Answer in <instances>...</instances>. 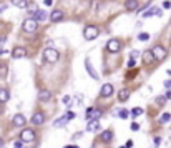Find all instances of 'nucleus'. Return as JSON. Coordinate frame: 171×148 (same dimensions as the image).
I'll list each match as a JSON object with an SVG mask.
<instances>
[{"instance_id":"40","label":"nucleus","mask_w":171,"mask_h":148,"mask_svg":"<svg viewBox=\"0 0 171 148\" xmlns=\"http://www.w3.org/2000/svg\"><path fill=\"white\" fill-rule=\"evenodd\" d=\"M125 146H126V148H131V146H133V142H131V140H130V142H126Z\"/></svg>"},{"instance_id":"10","label":"nucleus","mask_w":171,"mask_h":148,"mask_svg":"<svg viewBox=\"0 0 171 148\" xmlns=\"http://www.w3.org/2000/svg\"><path fill=\"white\" fill-rule=\"evenodd\" d=\"M12 123H14L15 126H23V125H25V123H27V118L23 117L22 113H17L14 118H12Z\"/></svg>"},{"instance_id":"43","label":"nucleus","mask_w":171,"mask_h":148,"mask_svg":"<svg viewBox=\"0 0 171 148\" xmlns=\"http://www.w3.org/2000/svg\"><path fill=\"white\" fill-rule=\"evenodd\" d=\"M3 143H5V142H3L2 138H0V148H3Z\"/></svg>"},{"instance_id":"27","label":"nucleus","mask_w":171,"mask_h":148,"mask_svg":"<svg viewBox=\"0 0 171 148\" xmlns=\"http://www.w3.org/2000/svg\"><path fill=\"white\" fill-rule=\"evenodd\" d=\"M0 77H7V65H0Z\"/></svg>"},{"instance_id":"26","label":"nucleus","mask_w":171,"mask_h":148,"mask_svg":"<svg viewBox=\"0 0 171 148\" xmlns=\"http://www.w3.org/2000/svg\"><path fill=\"white\" fill-rule=\"evenodd\" d=\"M138 40H141V42H146V40H150V35H148V34H140V35H138Z\"/></svg>"},{"instance_id":"39","label":"nucleus","mask_w":171,"mask_h":148,"mask_svg":"<svg viewBox=\"0 0 171 148\" xmlns=\"http://www.w3.org/2000/svg\"><path fill=\"white\" fill-rule=\"evenodd\" d=\"M165 87H166V88H171V80H166V82H165Z\"/></svg>"},{"instance_id":"6","label":"nucleus","mask_w":171,"mask_h":148,"mask_svg":"<svg viewBox=\"0 0 171 148\" xmlns=\"http://www.w3.org/2000/svg\"><path fill=\"white\" fill-rule=\"evenodd\" d=\"M121 47H123V45H121V42H120V40H116V38H111V40H110V42L107 43V50H108V52H111V53L120 52V50H121Z\"/></svg>"},{"instance_id":"48","label":"nucleus","mask_w":171,"mask_h":148,"mask_svg":"<svg viewBox=\"0 0 171 148\" xmlns=\"http://www.w3.org/2000/svg\"><path fill=\"white\" fill-rule=\"evenodd\" d=\"M73 148H78V146H73Z\"/></svg>"},{"instance_id":"36","label":"nucleus","mask_w":171,"mask_h":148,"mask_svg":"<svg viewBox=\"0 0 171 148\" xmlns=\"http://www.w3.org/2000/svg\"><path fill=\"white\" fill-rule=\"evenodd\" d=\"M138 55H140V52H138V50H131V58H133V60H135Z\"/></svg>"},{"instance_id":"32","label":"nucleus","mask_w":171,"mask_h":148,"mask_svg":"<svg viewBox=\"0 0 171 148\" xmlns=\"http://www.w3.org/2000/svg\"><path fill=\"white\" fill-rule=\"evenodd\" d=\"M63 103H65V105H70V103H72V97H68V95L63 97Z\"/></svg>"},{"instance_id":"9","label":"nucleus","mask_w":171,"mask_h":148,"mask_svg":"<svg viewBox=\"0 0 171 148\" xmlns=\"http://www.w3.org/2000/svg\"><path fill=\"white\" fill-rule=\"evenodd\" d=\"M12 57H14V58H25L27 50L23 47H15L14 50H12Z\"/></svg>"},{"instance_id":"17","label":"nucleus","mask_w":171,"mask_h":148,"mask_svg":"<svg viewBox=\"0 0 171 148\" xmlns=\"http://www.w3.org/2000/svg\"><path fill=\"white\" fill-rule=\"evenodd\" d=\"M130 98V90L128 88H121L120 92H118V100L120 102H126Z\"/></svg>"},{"instance_id":"25","label":"nucleus","mask_w":171,"mask_h":148,"mask_svg":"<svg viewBox=\"0 0 171 148\" xmlns=\"http://www.w3.org/2000/svg\"><path fill=\"white\" fill-rule=\"evenodd\" d=\"M12 3L20 7V9H25V7H27V0H12Z\"/></svg>"},{"instance_id":"13","label":"nucleus","mask_w":171,"mask_h":148,"mask_svg":"<svg viewBox=\"0 0 171 148\" xmlns=\"http://www.w3.org/2000/svg\"><path fill=\"white\" fill-rule=\"evenodd\" d=\"M38 98L42 102H50L52 100V92H50V90H45V88L40 90V92H38Z\"/></svg>"},{"instance_id":"7","label":"nucleus","mask_w":171,"mask_h":148,"mask_svg":"<svg viewBox=\"0 0 171 148\" xmlns=\"http://www.w3.org/2000/svg\"><path fill=\"white\" fill-rule=\"evenodd\" d=\"M87 117H88V120H98V118L101 117V110L98 108H88L87 110Z\"/></svg>"},{"instance_id":"21","label":"nucleus","mask_w":171,"mask_h":148,"mask_svg":"<svg viewBox=\"0 0 171 148\" xmlns=\"http://www.w3.org/2000/svg\"><path fill=\"white\" fill-rule=\"evenodd\" d=\"M9 98H10L9 90H7V88H0V103H5Z\"/></svg>"},{"instance_id":"41","label":"nucleus","mask_w":171,"mask_h":148,"mask_svg":"<svg viewBox=\"0 0 171 148\" xmlns=\"http://www.w3.org/2000/svg\"><path fill=\"white\" fill-rule=\"evenodd\" d=\"M133 65H135V60H133V58L128 60V67H133Z\"/></svg>"},{"instance_id":"20","label":"nucleus","mask_w":171,"mask_h":148,"mask_svg":"<svg viewBox=\"0 0 171 148\" xmlns=\"http://www.w3.org/2000/svg\"><path fill=\"white\" fill-rule=\"evenodd\" d=\"M125 9L126 10H136L138 9V0H126L125 2Z\"/></svg>"},{"instance_id":"14","label":"nucleus","mask_w":171,"mask_h":148,"mask_svg":"<svg viewBox=\"0 0 171 148\" xmlns=\"http://www.w3.org/2000/svg\"><path fill=\"white\" fill-rule=\"evenodd\" d=\"M100 140H101L103 143H110V142L113 140V131H111V130H105L103 133L100 135Z\"/></svg>"},{"instance_id":"4","label":"nucleus","mask_w":171,"mask_h":148,"mask_svg":"<svg viewBox=\"0 0 171 148\" xmlns=\"http://www.w3.org/2000/svg\"><path fill=\"white\" fill-rule=\"evenodd\" d=\"M151 52H153V55H154V60H160V62L165 60L166 58V53H168V52H166V48L161 47V45H154Z\"/></svg>"},{"instance_id":"3","label":"nucleus","mask_w":171,"mask_h":148,"mask_svg":"<svg viewBox=\"0 0 171 148\" xmlns=\"http://www.w3.org/2000/svg\"><path fill=\"white\" fill-rule=\"evenodd\" d=\"M98 28H96L95 25H88V27H85V30H83V37H85V40H95L96 37H98Z\"/></svg>"},{"instance_id":"45","label":"nucleus","mask_w":171,"mask_h":148,"mask_svg":"<svg viewBox=\"0 0 171 148\" xmlns=\"http://www.w3.org/2000/svg\"><path fill=\"white\" fill-rule=\"evenodd\" d=\"M0 45H2V37H0Z\"/></svg>"},{"instance_id":"44","label":"nucleus","mask_w":171,"mask_h":148,"mask_svg":"<svg viewBox=\"0 0 171 148\" xmlns=\"http://www.w3.org/2000/svg\"><path fill=\"white\" fill-rule=\"evenodd\" d=\"M3 113V108H2V106H0V115H2Z\"/></svg>"},{"instance_id":"22","label":"nucleus","mask_w":171,"mask_h":148,"mask_svg":"<svg viewBox=\"0 0 171 148\" xmlns=\"http://www.w3.org/2000/svg\"><path fill=\"white\" fill-rule=\"evenodd\" d=\"M151 15H161V10H160V9H154V7H153V9H150V10L145 12L143 17L148 18V17H151Z\"/></svg>"},{"instance_id":"12","label":"nucleus","mask_w":171,"mask_h":148,"mask_svg":"<svg viewBox=\"0 0 171 148\" xmlns=\"http://www.w3.org/2000/svg\"><path fill=\"white\" fill-rule=\"evenodd\" d=\"M101 97L103 98H108V97H111V93H113V85H110V83H107V85H103L101 87Z\"/></svg>"},{"instance_id":"38","label":"nucleus","mask_w":171,"mask_h":148,"mask_svg":"<svg viewBox=\"0 0 171 148\" xmlns=\"http://www.w3.org/2000/svg\"><path fill=\"white\" fill-rule=\"evenodd\" d=\"M5 9H7L5 3H0V14H2V12H5Z\"/></svg>"},{"instance_id":"8","label":"nucleus","mask_w":171,"mask_h":148,"mask_svg":"<svg viewBox=\"0 0 171 148\" xmlns=\"http://www.w3.org/2000/svg\"><path fill=\"white\" fill-rule=\"evenodd\" d=\"M85 67H87V70H88V75H90L91 78H95V80H98V78H100V75L95 72V68L91 67V62H90V58H85Z\"/></svg>"},{"instance_id":"5","label":"nucleus","mask_w":171,"mask_h":148,"mask_svg":"<svg viewBox=\"0 0 171 148\" xmlns=\"http://www.w3.org/2000/svg\"><path fill=\"white\" fill-rule=\"evenodd\" d=\"M20 140H22L23 143H30L35 140V131L32 128H23L22 133H20Z\"/></svg>"},{"instance_id":"23","label":"nucleus","mask_w":171,"mask_h":148,"mask_svg":"<svg viewBox=\"0 0 171 148\" xmlns=\"http://www.w3.org/2000/svg\"><path fill=\"white\" fill-rule=\"evenodd\" d=\"M33 18L37 20V22H45V20H47V12L45 10H38Z\"/></svg>"},{"instance_id":"30","label":"nucleus","mask_w":171,"mask_h":148,"mask_svg":"<svg viewBox=\"0 0 171 148\" xmlns=\"http://www.w3.org/2000/svg\"><path fill=\"white\" fill-rule=\"evenodd\" d=\"M169 120H171V115L169 113H165L161 117V123H166V122H169Z\"/></svg>"},{"instance_id":"19","label":"nucleus","mask_w":171,"mask_h":148,"mask_svg":"<svg viewBox=\"0 0 171 148\" xmlns=\"http://www.w3.org/2000/svg\"><path fill=\"white\" fill-rule=\"evenodd\" d=\"M143 62H145V63H153V62H154V55H153L151 50L143 52Z\"/></svg>"},{"instance_id":"31","label":"nucleus","mask_w":171,"mask_h":148,"mask_svg":"<svg viewBox=\"0 0 171 148\" xmlns=\"http://www.w3.org/2000/svg\"><path fill=\"white\" fill-rule=\"evenodd\" d=\"M22 145H23L22 140H17V142H14V148H22Z\"/></svg>"},{"instance_id":"24","label":"nucleus","mask_w":171,"mask_h":148,"mask_svg":"<svg viewBox=\"0 0 171 148\" xmlns=\"http://www.w3.org/2000/svg\"><path fill=\"white\" fill-rule=\"evenodd\" d=\"M141 113H143V108H141V106H136V108H133V110H131V113H130V115L135 118V117H140Z\"/></svg>"},{"instance_id":"28","label":"nucleus","mask_w":171,"mask_h":148,"mask_svg":"<svg viewBox=\"0 0 171 148\" xmlns=\"http://www.w3.org/2000/svg\"><path fill=\"white\" fill-rule=\"evenodd\" d=\"M118 115H120V117L125 120V118H128V115H130V113H128V110H125V108H123V110H120V113H118Z\"/></svg>"},{"instance_id":"34","label":"nucleus","mask_w":171,"mask_h":148,"mask_svg":"<svg viewBox=\"0 0 171 148\" xmlns=\"http://www.w3.org/2000/svg\"><path fill=\"white\" fill-rule=\"evenodd\" d=\"M163 7H165V9H171V2L169 0H165V2H163Z\"/></svg>"},{"instance_id":"42","label":"nucleus","mask_w":171,"mask_h":148,"mask_svg":"<svg viewBox=\"0 0 171 148\" xmlns=\"http://www.w3.org/2000/svg\"><path fill=\"white\" fill-rule=\"evenodd\" d=\"M45 5H52V0H45Z\"/></svg>"},{"instance_id":"2","label":"nucleus","mask_w":171,"mask_h":148,"mask_svg":"<svg viewBox=\"0 0 171 148\" xmlns=\"http://www.w3.org/2000/svg\"><path fill=\"white\" fill-rule=\"evenodd\" d=\"M37 27H38V22L35 18H27L22 25V30L25 34H33V32H37Z\"/></svg>"},{"instance_id":"16","label":"nucleus","mask_w":171,"mask_h":148,"mask_svg":"<svg viewBox=\"0 0 171 148\" xmlns=\"http://www.w3.org/2000/svg\"><path fill=\"white\" fill-rule=\"evenodd\" d=\"M50 20L52 22H60V20H63V12L62 10H53L50 15Z\"/></svg>"},{"instance_id":"33","label":"nucleus","mask_w":171,"mask_h":148,"mask_svg":"<svg viewBox=\"0 0 171 148\" xmlns=\"http://www.w3.org/2000/svg\"><path fill=\"white\" fill-rule=\"evenodd\" d=\"M166 102V97H158L156 98V103H160V105H163Z\"/></svg>"},{"instance_id":"47","label":"nucleus","mask_w":171,"mask_h":148,"mask_svg":"<svg viewBox=\"0 0 171 148\" xmlns=\"http://www.w3.org/2000/svg\"><path fill=\"white\" fill-rule=\"evenodd\" d=\"M120 148H126V146H120Z\"/></svg>"},{"instance_id":"11","label":"nucleus","mask_w":171,"mask_h":148,"mask_svg":"<svg viewBox=\"0 0 171 148\" xmlns=\"http://www.w3.org/2000/svg\"><path fill=\"white\" fill-rule=\"evenodd\" d=\"M43 122H45V115L42 112H35L33 117H32V123H33V125H42Z\"/></svg>"},{"instance_id":"18","label":"nucleus","mask_w":171,"mask_h":148,"mask_svg":"<svg viewBox=\"0 0 171 148\" xmlns=\"http://www.w3.org/2000/svg\"><path fill=\"white\" fill-rule=\"evenodd\" d=\"M67 123H68V118L63 115V117L56 118V120L53 122V126H55V128H62V126H65V125H67Z\"/></svg>"},{"instance_id":"15","label":"nucleus","mask_w":171,"mask_h":148,"mask_svg":"<svg viewBox=\"0 0 171 148\" xmlns=\"http://www.w3.org/2000/svg\"><path fill=\"white\" fill-rule=\"evenodd\" d=\"M100 120H91V122H88V126H87V130L88 131H91V133H95V131H98L100 130Z\"/></svg>"},{"instance_id":"46","label":"nucleus","mask_w":171,"mask_h":148,"mask_svg":"<svg viewBox=\"0 0 171 148\" xmlns=\"http://www.w3.org/2000/svg\"><path fill=\"white\" fill-rule=\"evenodd\" d=\"M65 148H73V146H65Z\"/></svg>"},{"instance_id":"35","label":"nucleus","mask_w":171,"mask_h":148,"mask_svg":"<svg viewBox=\"0 0 171 148\" xmlns=\"http://www.w3.org/2000/svg\"><path fill=\"white\" fill-rule=\"evenodd\" d=\"M65 117H67L68 120H73V118H75V113H73V112H68L67 115H65Z\"/></svg>"},{"instance_id":"37","label":"nucleus","mask_w":171,"mask_h":148,"mask_svg":"<svg viewBox=\"0 0 171 148\" xmlns=\"http://www.w3.org/2000/svg\"><path fill=\"white\" fill-rule=\"evenodd\" d=\"M160 143H161V138L160 137H154V146H160Z\"/></svg>"},{"instance_id":"1","label":"nucleus","mask_w":171,"mask_h":148,"mask_svg":"<svg viewBox=\"0 0 171 148\" xmlns=\"http://www.w3.org/2000/svg\"><path fill=\"white\" fill-rule=\"evenodd\" d=\"M43 58H45V62H48V63H55V62L60 58V53L56 52L55 48H45V50H43Z\"/></svg>"},{"instance_id":"29","label":"nucleus","mask_w":171,"mask_h":148,"mask_svg":"<svg viewBox=\"0 0 171 148\" xmlns=\"http://www.w3.org/2000/svg\"><path fill=\"white\" fill-rule=\"evenodd\" d=\"M130 130H131V131H138V130H140V125H138L136 122H133L131 125H130Z\"/></svg>"}]
</instances>
